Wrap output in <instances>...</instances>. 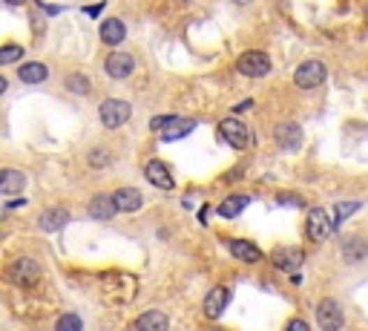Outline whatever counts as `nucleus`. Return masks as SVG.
<instances>
[{"label": "nucleus", "mask_w": 368, "mask_h": 331, "mask_svg": "<svg viewBox=\"0 0 368 331\" xmlns=\"http://www.w3.org/2000/svg\"><path fill=\"white\" fill-rule=\"evenodd\" d=\"M104 69H107L110 78L124 81V78H130V75L135 73V61H133V55H127V52H110L107 61H104Z\"/></svg>", "instance_id": "10"}, {"label": "nucleus", "mask_w": 368, "mask_h": 331, "mask_svg": "<svg viewBox=\"0 0 368 331\" xmlns=\"http://www.w3.org/2000/svg\"><path fill=\"white\" fill-rule=\"evenodd\" d=\"M27 187V173L15 170V168H3L0 170V193L3 196H17Z\"/></svg>", "instance_id": "15"}, {"label": "nucleus", "mask_w": 368, "mask_h": 331, "mask_svg": "<svg viewBox=\"0 0 368 331\" xmlns=\"http://www.w3.org/2000/svg\"><path fill=\"white\" fill-rule=\"evenodd\" d=\"M251 107H253V101L248 98V101H242V104H239V107H233V110H236V112H244V110H251Z\"/></svg>", "instance_id": "34"}, {"label": "nucleus", "mask_w": 368, "mask_h": 331, "mask_svg": "<svg viewBox=\"0 0 368 331\" xmlns=\"http://www.w3.org/2000/svg\"><path fill=\"white\" fill-rule=\"evenodd\" d=\"M17 61H23V46H17V43L0 46V66H9V64H17Z\"/></svg>", "instance_id": "25"}, {"label": "nucleus", "mask_w": 368, "mask_h": 331, "mask_svg": "<svg viewBox=\"0 0 368 331\" xmlns=\"http://www.w3.org/2000/svg\"><path fill=\"white\" fill-rule=\"evenodd\" d=\"M302 263H305V253L300 248H279V251H274V265L279 271H285V274H300Z\"/></svg>", "instance_id": "13"}, {"label": "nucleus", "mask_w": 368, "mask_h": 331, "mask_svg": "<svg viewBox=\"0 0 368 331\" xmlns=\"http://www.w3.org/2000/svg\"><path fill=\"white\" fill-rule=\"evenodd\" d=\"M87 161L92 164V168H107V164H110V150H104V147H92L89 156H87Z\"/></svg>", "instance_id": "28"}, {"label": "nucleus", "mask_w": 368, "mask_h": 331, "mask_svg": "<svg viewBox=\"0 0 368 331\" xmlns=\"http://www.w3.org/2000/svg\"><path fill=\"white\" fill-rule=\"evenodd\" d=\"M176 115H156V118H150V130H156V133H164L167 127H170V122H173Z\"/></svg>", "instance_id": "29"}, {"label": "nucleus", "mask_w": 368, "mask_h": 331, "mask_svg": "<svg viewBox=\"0 0 368 331\" xmlns=\"http://www.w3.org/2000/svg\"><path fill=\"white\" fill-rule=\"evenodd\" d=\"M248 205H251V196H244V193H239V196H228L222 205H219V216H222V219H236Z\"/></svg>", "instance_id": "22"}, {"label": "nucleus", "mask_w": 368, "mask_h": 331, "mask_svg": "<svg viewBox=\"0 0 368 331\" xmlns=\"http://www.w3.org/2000/svg\"><path fill=\"white\" fill-rule=\"evenodd\" d=\"M144 176H147V182H150L153 187H159V191H173V187H176V179L170 176V168L161 159L147 161L144 164Z\"/></svg>", "instance_id": "9"}, {"label": "nucleus", "mask_w": 368, "mask_h": 331, "mask_svg": "<svg viewBox=\"0 0 368 331\" xmlns=\"http://www.w3.org/2000/svg\"><path fill=\"white\" fill-rule=\"evenodd\" d=\"M233 3H239V6H248V3H251V0H233Z\"/></svg>", "instance_id": "37"}, {"label": "nucleus", "mask_w": 368, "mask_h": 331, "mask_svg": "<svg viewBox=\"0 0 368 331\" xmlns=\"http://www.w3.org/2000/svg\"><path fill=\"white\" fill-rule=\"evenodd\" d=\"M66 222H69V210L66 207H46L43 214H41V219H38V228L46 230V233H55Z\"/></svg>", "instance_id": "17"}, {"label": "nucleus", "mask_w": 368, "mask_h": 331, "mask_svg": "<svg viewBox=\"0 0 368 331\" xmlns=\"http://www.w3.org/2000/svg\"><path fill=\"white\" fill-rule=\"evenodd\" d=\"M360 207H362V202H339V205L334 207V219H331V225H334V228L342 225L351 214H357Z\"/></svg>", "instance_id": "24"}, {"label": "nucleus", "mask_w": 368, "mask_h": 331, "mask_svg": "<svg viewBox=\"0 0 368 331\" xmlns=\"http://www.w3.org/2000/svg\"><path fill=\"white\" fill-rule=\"evenodd\" d=\"M17 78L23 84H43L49 78V66L41 64V61H27V64L17 69Z\"/></svg>", "instance_id": "20"}, {"label": "nucleus", "mask_w": 368, "mask_h": 331, "mask_svg": "<svg viewBox=\"0 0 368 331\" xmlns=\"http://www.w3.org/2000/svg\"><path fill=\"white\" fill-rule=\"evenodd\" d=\"M316 323H320L323 331H339L342 325H346V314H342L339 302L325 297L320 300V305H316Z\"/></svg>", "instance_id": "7"}, {"label": "nucleus", "mask_w": 368, "mask_h": 331, "mask_svg": "<svg viewBox=\"0 0 368 331\" xmlns=\"http://www.w3.org/2000/svg\"><path fill=\"white\" fill-rule=\"evenodd\" d=\"M277 202H282V205H290V207H302V205H305L300 196H279Z\"/></svg>", "instance_id": "31"}, {"label": "nucleus", "mask_w": 368, "mask_h": 331, "mask_svg": "<svg viewBox=\"0 0 368 331\" xmlns=\"http://www.w3.org/2000/svg\"><path fill=\"white\" fill-rule=\"evenodd\" d=\"M325 78H328V69L323 61H305V64H300L297 73H293V84L300 89H316L325 84Z\"/></svg>", "instance_id": "5"}, {"label": "nucleus", "mask_w": 368, "mask_h": 331, "mask_svg": "<svg viewBox=\"0 0 368 331\" xmlns=\"http://www.w3.org/2000/svg\"><path fill=\"white\" fill-rule=\"evenodd\" d=\"M305 233H308L311 242H325L328 236L334 233V225H331V216H328L325 207H311V210H308Z\"/></svg>", "instance_id": "6"}, {"label": "nucleus", "mask_w": 368, "mask_h": 331, "mask_svg": "<svg viewBox=\"0 0 368 331\" xmlns=\"http://www.w3.org/2000/svg\"><path fill=\"white\" fill-rule=\"evenodd\" d=\"M6 89H9V81H6L3 75H0V96H3V92H6Z\"/></svg>", "instance_id": "35"}, {"label": "nucleus", "mask_w": 368, "mask_h": 331, "mask_svg": "<svg viewBox=\"0 0 368 331\" xmlns=\"http://www.w3.org/2000/svg\"><path fill=\"white\" fill-rule=\"evenodd\" d=\"M219 135H222L233 150H244V147L251 145V130H248V124H244V122H239L236 115L222 118V122H219Z\"/></svg>", "instance_id": "4"}, {"label": "nucleus", "mask_w": 368, "mask_h": 331, "mask_svg": "<svg viewBox=\"0 0 368 331\" xmlns=\"http://www.w3.org/2000/svg\"><path fill=\"white\" fill-rule=\"evenodd\" d=\"M170 328V320L164 311L159 309H150V311H144L138 320H135V331H167Z\"/></svg>", "instance_id": "18"}, {"label": "nucleus", "mask_w": 368, "mask_h": 331, "mask_svg": "<svg viewBox=\"0 0 368 331\" xmlns=\"http://www.w3.org/2000/svg\"><path fill=\"white\" fill-rule=\"evenodd\" d=\"M55 331H84V320L78 314H61L55 323Z\"/></svg>", "instance_id": "27"}, {"label": "nucleus", "mask_w": 368, "mask_h": 331, "mask_svg": "<svg viewBox=\"0 0 368 331\" xmlns=\"http://www.w3.org/2000/svg\"><path fill=\"white\" fill-rule=\"evenodd\" d=\"M342 253H346L348 263H362V256H365V245L360 236H354V240H348V245L342 248Z\"/></svg>", "instance_id": "26"}, {"label": "nucleus", "mask_w": 368, "mask_h": 331, "mask_svg": "<svg viewBox=\"0 0 368 331\" xmlns=\"http://www.w3.org/2000/svg\"><path fill=\"white\" fill-rule=\"evenodd\" d=\"M228 302H230V288H228V286L210 288L207 297H205V317H207V320H219V317L225 314Z\"/></svg>", "instance_id": "11"}, {"label": "nucleus", "mask_w": 368, "mask_h": 331, "mask_svg": "<svg viewBox=\"0 0 368 331\" xmlns=\"http://www.w3.org/2000/svg\"><path fill=\"white\" fill-rule=\"evenodd\" d=\"M3 3H9V6H23L27 0H3Z\"/></svg>", "instance_id": "36"}, {"label": "nucleus", "mask_w": 368, "mask_h": 331, "mask_svg": "<svg viewBox=\"0 0 368 331\" xmlns=\"http://www.w3.org/2000/svg\"><path fill=\"white\" fill-rule=\"evenodd\" d=\"M104 9V3H95V6H87L84 9V15H89V17H98V12H101Z\"/></svg>", "instance_id": "32"}, {"label": "nucleus", "mask_w": 368, "mask_h": 331, "mask_svg": "<svg viewBox=\"0 0 368 331\" xmlns=\"http://www.w3.org/2000/svg\"><path fill=\"white\" fill-rule=\"evenodd\" d=\"M110 199L115 205V214H135V210L144 207V196L138 187H118Z\"/></svg>", "instance_id": "8"}, {"label": "nucleus", "mask_w": 368, "mask_h": 331, "mask_svg": "<svg viewBox=\"0 0 368 331\" xmlns=\"http://www.w3.org/2000/svg\"><path fill=\"white\" fill-rule=\"evenodd\" d=\"M98 38H101L107 46H118V43H124L127 38V27H124V20H118V17H107L101 23V29H98Z\"/></svg>", "instance_id": "16"}, {"label": "nucleus", "mask_w": 368, "mask_h": 331, "mask_svg": "<svg viewBox=\"0 0 368 331\" xmlns=\"http://www.w3.org/2000/svg\"><path fill=\"white\" fill-rule=\"evenodd\" d=\"M225 245H228L230 256H236L239 263H248V265H253V263H259V259H262V251H259V245H253L251 240H228Z\"/></svg>", "instance_id": "14"}, {"label": "nucleus", "mask_w": 368, "mask_h": 331, "mask_svg": "<svg viewBox=\"0 0 368 331\" xmlns=\"http://www.w3.org/2000/svg\"><path fill=\"white\" fill-rule=\"evenodd\" d=\"M196 118H173V122H170V127L161 133V141H179V138H184V135H190L193 130H196Z\"/></svg>", "instance_id": "21"}, {"label": "nucleus", "mask_w": 368, "mask_h": 331, "mask_svg": "<svg viewBox=\"0 0 368 331\" xmlns=\"http://www.w3.org/2000/svg\"><path fill=\"white\" fill-rule=\"evenodd\" d=\"M98 115H101V124L107 130H118V127H124L130 122L133 107L124 98H107L101 107H98Z\"/></svg>", "instance_id": "2"}, {"label": "nucleus", "mask_w": 368, "mask_h": 331, "mask_svg": "<svg viewBox=\"0 0 368 331\" xmlns=\"http://www.w3.org/2000/svg\"><path fill=\"white\" fill-rule=\"evenodd\" d=\"M274 141L282 147V150H288V153H293V150H300V145H302V130H300V124H293V122H282V124H277V130H274Z\"/></svg>", "instance_id": "12"}, {"label": "nucleus", "mask_w": 368, "mask_h": 331, "mask_svg": "<svg viewBox=\"0 0 368 331\" xmlns=\"http://www.w3.org/2000/svg\"><path fill=\"white\" fill-rule=\"evenodd\" d=\"M87 210H89L92 219H101V222H107V219L115 216V205H112V199L107 193H95L89 199V205H87Z\"/></svg>", "instance_id": "19"}, {"label": "nucleus", "mask_w": 368, "mask_h": 331, "mask_svg": "<svg viewBox=\"0 0 368 331\" xmlns=\"http://www.w3.org/2000/svg\"><path fill=\"white\" fill-rule=\"evenodd\" d=\"M6 279L17 288H32L41 282V263L32 256H17L6 268Z\"/></svg>", "instance_id": "1"}, {"label": "nucleus", "mask_w": 368, "mask_h": 331, "mask_svg": "<svg viewBox=\"0 0 368 331\" xmlns=\"http://www.w3.org/2000/svg\"><path fill=\"white\" fill-rule=\"evenodd\" d=\"M236 73L244 78H265L271 73V58H267V52H262V50H248V52L239 55Z\"/></svg>", "instance_id": "3"}, {"label": "nucleus", "mask_w": 368, "mask_h": 331, "mask_svg": "<svg viewBox=\"0 0 368 331\" xmlns=\"http://www.w3.org/2000/svg\"><path fill=\"white\" fill-rule=\"evenodd\" d=\"M207 219H210V207L205 205V207H199V222H202V225H207Z\"/></svg>", "instance_id": "33"}, {"label": "nucleus", "mask_w": 368, "mask_h": 331, "mask_svg": "<svg viewBox=\"0 0 368 331\" xmlns=\"http://www.w3.org/2000/svg\"><path fill=\"white\" fill-rule=\"evenodd\" d=\"M64 87L72 92V96H89V92H92V81L84 73H69L64 78Z\"/></svg>", "instance_id": "23"}, {"label": "nucleus", "mask_w": 368, "mask_h": 331, "mask_svg": "<svg viewBox=\"0 0 368 331\" xmlns=\"http://www.w3.org/2000/svg\"><path fill=\"white\" fill-rule=\"evenodd\" d=\"M285 331H311V325H308L305 320H290V323L285 325Z\"/></svg>", "instance_id": "30"}]
</instances>
